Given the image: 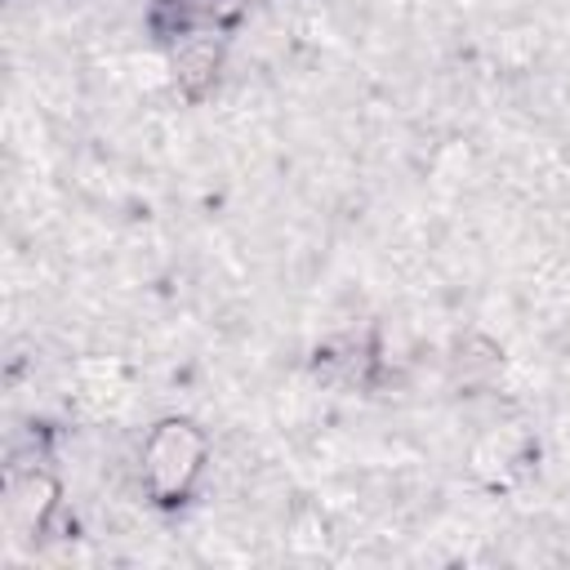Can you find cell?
Instances as JSON below:
<instances>
[{
    "label": "cell",
    "mask_w": 570,
    "mask_h": 570,
    "mask_svg": "<svg viewBox=\"0 0 570 570\" xmlns=\"http://www.w3.org/2000/svg\"><path fill=\"white\" fill-rule=\"evenodd\" d=\"M209 459V441L191 419H165L142 441V485L156 503H178L191 494Z\"/></svg>",
    "instance_id": "6da1fadb"
},
{
    "label": "cell",
    "mask_w": 570,
    "mask_h": 570,
    "mask_svg": "<svg viewBox=\"0 0 570 570\" xmlns=\"http://www.w3.org/2000/svg\"><path fill=\"white\" fill-rule=\"evenodd\" d=\"M53 503H58V481L49 472H22V476H13V485H9V512L22 525L40 530L45 517L53 512Z\"/></svg>",
    "instance_id": "7a4b0ae2"
}]
</instances>
